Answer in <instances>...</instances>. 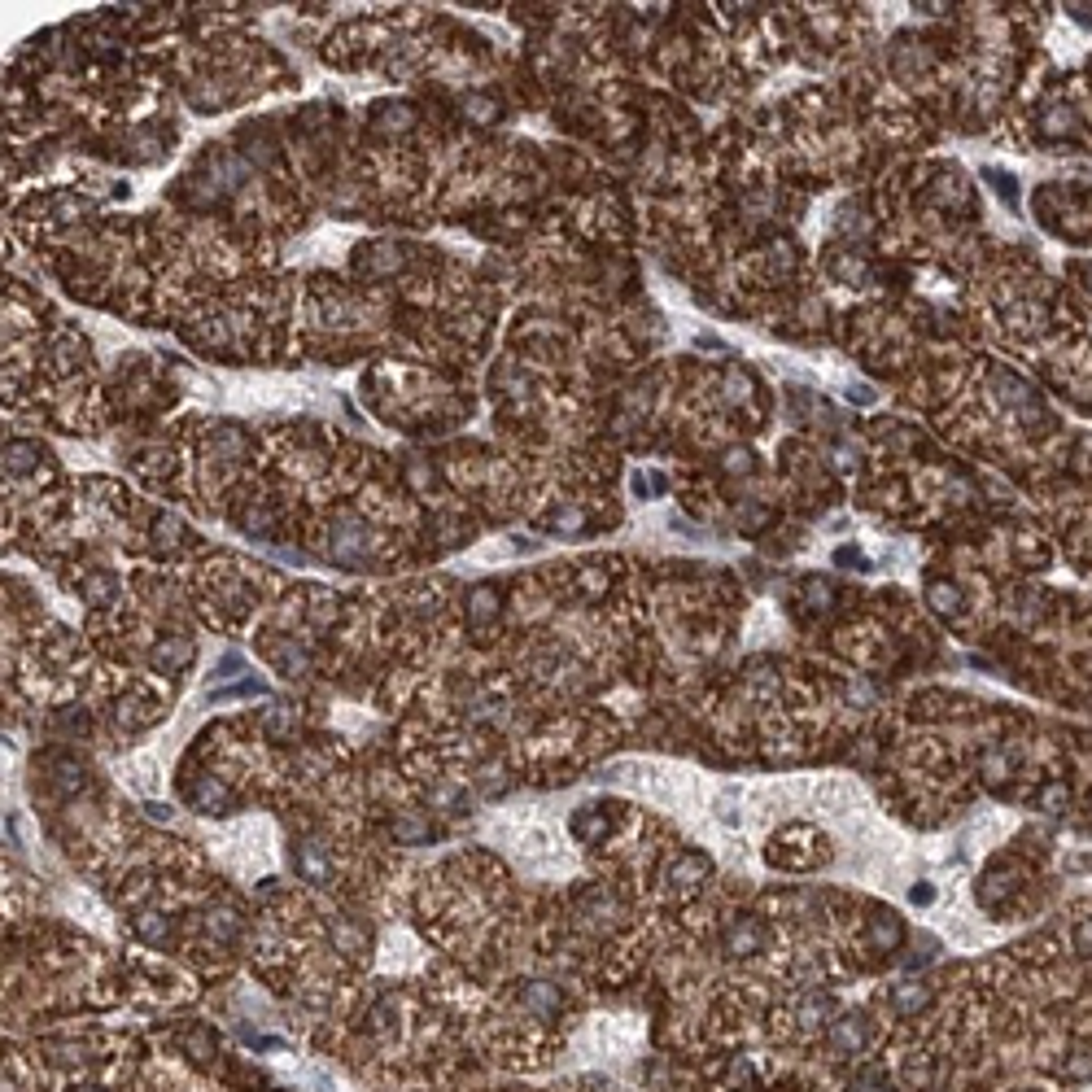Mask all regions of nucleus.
<instances>
[{
    "label": "nucleus",
    "mask_w": 1092,
    "mask_h": 1092,
    "mask_svg": "<svg viewBox=\"0 0 1092 1092\" xmlns=\"http://www.w3.org/2000/svg\"><path fill=\"white\" fill-rule=\"evenodd\" d=\"M188 660V647L184 643H162V647H153V664L158 668H180Z\"/></svg>",
    "instance_id": "nucleus-8"
},
{
    "label": "nucleus",
    "mask_w": 1092,
    "mask_h": 1092,
    "mask_svg": "<svg viewBox=\"0 0 1092 1092\" xmlns=\"http://www.w3.org/2000/svg\"><path fill=\"white\" fill-rule=\"evenodd\" d=\"M861 1092H883V1088H861Z\"/></svg>",
    "instance_id": "nucleus-14"
},
{
    "label": "nucleus",
    "mask_w": 1092,
    "mask_h": 1092,
    "mask_svg": "<svg viewBox=\"0 0 1092 1092\" xmlns=\"http://www.w3.org/2000/svg\"><path fill=\"white\" fill-rule=\"evenodd\" d=\"M70 1092H101V1088H92V1084H84V1088H70Z\"/></svg>",
    "instance_id": "nucleus-13"
},
{
    "label": "nucleus",
    "mask_w": 1092,
    "mask_h": 1092,
    "mask_svg": "<svg viewBox=\"0 0 1092 1092\" xmlns=\"http://www.w3.org/2000/svg\"><path fill=\"white\" fill-rule=\"evenodd\" d=\"M866 1023L861 1018H835L830 1023V1044L839 1049V1053H856V1049H866Z\"/></svg>",
    "instance_id": "nucleus-2"
},
{
    "label": "nucleus",
    "mask_w": 1092,
    "mask_h": 1092,
    "mask_svg": "<svg viewBox=\"0 0 1092 1092\" xmlns=\"http://www.w3.org/2000/svg\"><path fill=\"white\" fill-rule=\"evenodd\" d=\"M992 180H996V193L1005 197V206H1009V210H1018V197H1013V180L1001 175V170H992Z\"/></svg>",
    "instance_id": "nucleus-10"
},
{
    "label": "nucleus",
    "mask_w": 1092,
    "mask_h": 1092,
    "mask_svg": "<svg viewBox=\"0 0 1092 1092\" xmlns=\"http://www.w3.org/2000/svg\"><path fill=\"white\" fill-rule=\"evenodd\" d=\"M525 1005L533 1009V1013H542V1018H555V1013H560V992H555L551 983H525Z\"/></svg>",
    "instance_id": "nucleus-3"
},
{
    "label": "nucleus",
    "mask_w": 1092,
    "mask_h": 1092,
    "mask_svg": "<svg viewBox=\"0 0 1092 1092\" xmlns=\"http://www.w3.org/2000/svg\"><path fill=\"white\" fill-rule=\"evenodd\" d=\"M180 1044H184V1053H188L197 1066H210V1062L219 1058V1040L210 1036V1027H188L184 1036H180Z\"/></svg>",
    "instance_id": "nucleus-1"
},
{
    "label": "nucleus",
    "mask_w": 1092,
    "mask_h": 1092,
    "mask_svg": "<svg viewBox=\"0 0 1092 1092\" xmlns=\"http://www.w3.org/2000/svg\"><path fill=\"white\" fill-rule=\"evenodd\" d=\"M1088 284H1092V267H1088Z\"/></svg>",
    "instance_id": "nucleus-15"
},
{
    "label": "nucleus",
    "mask_w": 1092,
    "mask_h": 1092,
    "mask_svg": "<svg viewBox=\"0 0 1092 1092\" xmlns=\"http://www.w3.org/2000/svg\"><path fill=\"white\" fill-rule=\"evenodd\" d=\"M1040 800H1044V809H1062V804H1066V791H1062V787H1044Z\"/></svg>",
    "instance_id": "nucleus-11"
},
{
    "label": "nucleus",
    "mask_w": 1092,
    "mask_h": 1092,
    "mask_svg": "<svg viewBox=\"0 0 1092 1092\" xmlns=\"http://www.w3.org/2000/svg\"><path fill=\"white\" fill-rule=\"evenodd\" d=\"M931 1001V992L922 988V983H905V988H896V996H891V1005L900 1009V1013H917Z\"/></svg>",
    "instance_id": "nucleus-5"
},
{
    "label": "nucleus",
    "mask_w": 1092,
    "mask_h": 1092,
    "mask_svg": "<svg viewBox=\"0 0 1092 1092\" xmlns=\"http://www.w3.org/2000/svg\"><path fill=\"white\" fill-rule=\"evenodd\" d=\"M874 940L883 944V948H896L900 940H905V931H900V922H896V913H883L874 922Z\"/></svg>",
    "instance_id": "nucleus-7"
},
{
    "label": "nucleus",
    "mask_w": 1092,
    "mask_h": 1092,
    "mask_svg": "<svg viewBox=\"0 0 1092 1092\" xmlns=\"http://www.w3.org/2000/svg\"><path fill=\"white\" fill-rule=\"evenodd\" d=\"M297 870H302V878H311V883H323V878H328V856H323V848L319 844H302L297 848Z\"/></svg>",
    "instance_id": "nucleus-4"
},
{
    "label": "nucleus",
    "mask_w": 1092,
    "mask_h": 1092,
    "mask_svg": "<svg viewBox=\"0 0 1092 1092\" xmlns=\"http://www.w3.org/2000/svg\"><path fill=\"white\" fill-rule=\"evenodd\" d=\"M725 944H730V952H752L756 944H760V927H752V922H739L730 935H725Z\"/></svg>",
    "instance_id": "nucleus-6"
},
{
    "label": "nucleus",
    "mask_w": 1092,
    "mask_h": 1092,
    "mask_svg": "<svg viewBox=\"0 0 1092 1092\" xmlns=\"http://www.w3.org/2000/svg\"><path fill=\"white\" fill-rule=\"evenodd\" d=\"M1079 948H1084V952H1092V922H1084V927H1079Z\"/></svg>",
    "instance_id": "nucleus-12"
},
{
    "label": "nucleus",
    "mask_w": 1092,
    "mask_h": 1092,
    "mask_svg": "<svg viewBox=\"0 0 1092 1092\" xmlns=\"http://www.w3.org/2000/svg\"><path fill=\"white\" fill-rule=\"evenodd\" d=\"M927 599L940 607V612H957V590L944 586V582H931V586H927Z\"/></svg>",
    "instance_id": "nucleus-9"
}]
</instances>
